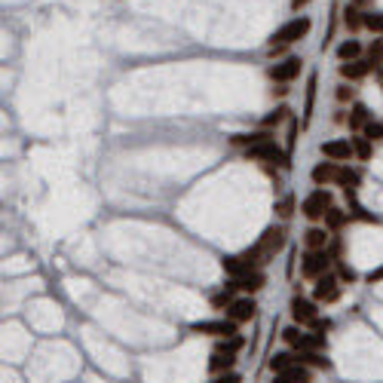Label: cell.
Wrapping results in <instances>:
<instances>
[{"mask_svg": "<svg viewBox=\"0 0 383 383\" xmlns=\"http://www.w3.org/2000/svg\"><path fill=\"white\" fill-rule=\"evenodd\" d=\"M282 246H286V230H282V227H267V230L261 233V240H257L252 248H246L242 255H246L248 261H252L255 267L261 270L264 264H270V261H273L276 252H279Z\"/></svg>", "mask_w": 383, "mask_h": 383, "instance_id": "cell-1", "label": "cell"}, {"mask_svg": "<svg viewBox=\"0 0 383 383\" xmlns=\"http://www.w3.org/2000/svg\"><path fill=\"white\" fill-rule=\"evenodd\" d=\"M310 28H313V19L310 16H298L292 19V22H286L282 28L273 31V37H270V46H288V43H298L303 37L310 34Z\"/></svg>", "mask_w": 383, "mask_h": 383, "instance_id": "cell-2", "label": "cell"}, {"mask_svg": "<svg viewBox=\"0 0 383 383\" xmlns=\"http://www.w3.org/2000/svg\"><path fill=\"white\" fill-rule=\"evenodd\" d=\"M332 206H334L332 190L316 187L313 194L303 196V202H301V215L307 218V221H319V218H325V215H328V209H332Z\"/></svg>", "mask_w": 383, "mask_h": 383, "instance_id": "cell-3", "label": "cell"}, {"mask_svg": "<svg viewBox=\"0 0 383 383\" xmlns=\"http://www.w3.org/2000/svg\"><path fill=\"white\" fill-rule=\"evenodd\" d=\"M334 264V255L328 252V248H316V252H307L301 261V276L303 279H319V276H325L328 270H332Z\"/></svg>", "mask_w": 383, "mask_h": 383, "instance_id": "cell-4", "label": "cell"}, {"mask_svg": "<svg viewBox=\"0 0 383 383\" xmlns=\"http://www.w3.org/2000/svg\"><path fill=\"white\" fill-rule=\"evenodd\" d=\"M246 160H252V163H279L282 169L292 166V156H288L276 141H264V144H255V148H248L246 150Z\"/></svg>", "mask_w": 383, "mask_h": 383, "instance_id": "cell-5", "label": "cell"}, {"mask_svg": "<svg viewBox=\"0 0 383 383\" xmlns=\"http://www.w3.org/2000/svg\"><path fill=\"white\" fill-rule=\"evenodd\" d=\"M194 334H206V338H218V340H227L240 334V325L233 319H212V322H194L190 325Z\"/></svg>", "mask_w": 383, "mask_h": 383, "instance_id": "cell-6", "label": "cell"}, {"mask_svg": "<svg viewBox=\"0 0 383 383\" xmlns=\"http://www.w3.org/2000/svg\"><path fill=\"white\" fill-rule=\"evenodd\" d=\"M313 301L316 303H338L340 301V279H338V273H332V270H328L325 276H319V279H316Z\"/></svg>", "mask_w": 383, "mask_h": 383, "instance_id": "cell-7", "label": "cell"}, {"mask_svg": "<svg viewBox=\"0 0 383 383\" xmlns=\"http://www.w3.org/2000/svg\"><path fill=\"white\" fill-rule=\"evenodd\" d=\"M301 71H303V62L298 56H288L286 62H279V65H273V68H267V77L273 83H292V80H298L301 77Z\"/></svg>", "mask_w": 383, "mask_h": 383, "instance_id": "cell-8", "label": "cell"}, {"mask_svg": "<svg viewBox=\"0 0 383 383\" xmlns=\"http://www.w3.org/2000/svg\"><path fill=\"white\" fill-rule=\"evenodd\" d=\"M292 319L294 325L301 328H313V322L319 319V307H316V301H307V298H292Z\"/></svg>", "mask_w": 383, "mask_h": 383, "instance_id": "cell-9", "label": "cell"}, {"mask_svg": "<svg viewBox=\"0 0 383 383\" xmlns=\"http://www.w3.org/2000/svg\"><path fill=\"white\" fill-rule=\"evenodd\" d=\"M322 156L332 163H349L353 160V144H349V138H334V141H325L322 144Z\"/></svg>", "mask_w": 383, "mask_h": 383, "instance_id": "cell-10", "label": "cell"}, {"mask_svg": "<svg viewBox=\"0 0 383 383\" xmlns=\"http://www.w3.org/2000/svg\"><path fill=\"white\" fill-rule=\"evenodd\" d=\"M255 316H257V303H255V298H236V301L227 307V319H233L236 325H242V322H252Z\"/></svg>", "mask_w": 383, "mask_h": 383, "instance_id": "cell-11", "label": "cell"}, {"mask_svg": "<svg viewBox=\"0 0 383 383\" xmlns=\"http://www.w3.org/2000/svg\"><path fill=\"white\" fill-rule=\"evenodd\" d=\"M264 286H267V273H264V270H255V273L227 282V288H233V292H248V298H252L255 292H261Z\"/></svg>", "mask_w": 383, "mask_h": 383, "instance_id": "cell-12", "label": "cell"}, {"mask_svg": "<svg viewBox=\"0 0 383 383\" xmlns=\"http://www.w3.org/2000/svg\"><path fill=\"white\" fill-rule=\"evenodd\" d=\"M338 166L340 163H332V160L316 163V166L310 169V181H313L316 187H328V184H334V178H338Z\"/></svg>", "mask_w": 383, "mask_h": 383, "instance_id": "cell-13", "label": "cell"}, {"mask_svg": "<svg viewBox=\"0 0 383 383\" xmlns=\"http://www.w3.org/2000/svg\"><path fill=\"white\" fill-rule=\"evenodd\" d=\"M316 86H319V77L310 74L307 77V92H303V117H301V126L307 129L310 120H313V108H316Z\"/></svg>", "mask_w": 383, "mask_h": 383, "instance_id": "cell-14", "label": "cell"}, {"mask_svg": "<svg viewBox=\"0 0 383 383\" xmlns=\"http://www.w3.org/2000/svg\"><path fill=\"white\" fill-rule=\"evenodd\" d=\"M371 71H374V65L368 62V58H359V62L340 65V77H343V80H349V83H356V80H362V77H368Z\"/></svg>", "mask_w": 383, "mask_h": 383, "instance_id": "cell-15", "label": "cell"}, {"mask_svg": "<svg viewBox=\"0 0 383 383\" xmlns=\"http://www.w3.org/2000/svg\"><path fill=\"white\" fill-rule=\"evenodd\" d=\"M294 353H298V365L319 368V371H332V359H325L319 349H294Z\"/></svg>", "mask_w": 383, "mask_h": 383, "instance_id": "cell-16", "label": "cell"}, {"mask_svg": "<svg viewBox=\"0 0 383 383\" xmlns=\"http://www.w3.org/2000/svg\"><path fill=\"white\" fill-rule=\"evenodd\" d=\"M347 123H349V129H353V132L365 129L368 123H371V111H368V104H362V102H353V108H349V117H347Z\"/></svg>", "mask_w": 383, "mask_h": 383, "instance_id": "cell-17", "label": "cell"}, {"mask_svg": "<svg viewBox=\"0 0 383 383\" xmlns=\"http://www.w3.org/2000/svg\"><path fill=\"white\" fill-rule=\"evenodd\" d=\"M230 141L236 144V148H255V144H264V141H273V135H270V129H261V132H242V135H233Z\"/></svg>", "mask_w": 383, "mask_h": 383, "instance_id": "cell-18", "label": "cell"}, {"mask_svg": "<svg viewBox=\"0 0 383 383\" xmlns=\"http://www.w3.org/2000/svg\"><path fill=\"white\" fill-rule=\"evenodd\" d=\"M273 383H313V371H310L307 365H294V368H288V371L276 374Z\"/></svg>", "mask_w": 383, "mask_h": 383, "instance_id": "cell-19", "label": "cell"}, {"mask_svg": "<svg viewBox=\"0 0 383 383\" xmlns=\"http://www.w3.org/2000/svg\"><path fill=\"white\" fill-rule=\"evenodd\" d=\"M343 196H347V202H349V215H353V218H359V221H365V224H380V218H374L371 212H365V206L359 202L356 190H343Z\"/></svg>", "mask_w": 383, "mask_h": 383, "instance_id": "cell-20", "label": "cell"}, {"mask_svg": "<svg viewBox=\"0 0 383 383\" xmlns=\"http://www.w3.org/2000/svg\"><path fill=\"white\" fill-rule=\"evenodd\" d=\"M328 230L325 227H310L307 233H303V246H307V252H316V248H328Z\"/></svg>", "mask_w": 383, "mask_h": 383, "instance_id": "cell-21", "label": "cell"}, {"mask_svg": "<svg viewBox=\"0 0 383 383\" xmlns=\"http://www.w3.org/2000/svg\"><path fill=\"white\" fill-rule=\"evenodd\" d=\"M334 184H338V187H343V190H356L362 184V175L356 169H349L347 163H340L338 166V178H334Z\"/></svg>", "mask_w": 383, "mask_h": 383, "instance_id": "cell-22", "label": "cell"}, {"mask_svg": "<svg viewBox=\"0 0 383 383\" xmlns=\"http://www.w3.org/2000/svg\"><path fill=\"white\" fill-rule=\"evenodd\" d=\"M236 368V356L230 353H212V359H209V371L212 374H230Z\"/></svg>", "mask_w": 383, "mask_h": 383, "instance_id": "cell-23", "label": "cell"}, {"mask_svg": "<svg viewBox=\"0 0 383 383\" xmlns=\"http://www.w3.org/2000/svg\"><path fill=\"white\" fill-rule=\"evenodd\" d=\"M343 25H347V28L356 34L359 28H365V12H362L356 3H347V6H343Z\"/></svg>", "mask_w": 383, "mask_h": 383, "instance_id": "cell-24", "label": "cell"}, {"mask_svg": "<svg viewBox=\"0 0 383 383\" xmlns=\"http://www.w3.org/2000/svg\"><path fill=\"white\" fill-rule=\"evenodd\" d=\"M294 365H298V353H288V349H282V353H276L273 359H270V371L273 374H282Z\"/></svg>", "mask_w": 383, "mask_h": 383, "instance_id": "cell-25", "label": "cell"}, {"mask_svg": "<svg viewBox=\"0 0 383 383\" xmlns=\"http://www.w3.org/2000/svg\"><path fill=\"white\" fill-rule=\"evenodd\" d=\"M362 52H365V49H362L359 40H343V43L338 46V58H340L343 65H347V62H359Z\"/></svg>", "mask_w": 383, "mask_h": 383, "instance_id": "cell-26", "label": "cell"}, {"mask_svg": "<svg viewBox=\"0 0 383 383\" xmlns=\"http://www.w3.org/2000/svg\"><path fill=\"white\" fill-rule=\"evenodd\" d=\"M349 144H353V154L359 156L362 163H368V160H371V154H374V144L368 141L365 135H353V138H349Z\"/></svg>", "mask_w": 383, "mask_h": 383, "instance_id": "cell-27", "label": "cell"}, {"mask_svg": "<svg viewBox=\"0 0 383 383\" xmlns=\"http://www.w3.org/2000/svg\"><path fill=\"white\" fill-rule=\"evenodd\" d=\"M347 218H349V212H343V209L332 206V209H328V215H325V230H328V233H338L343 224H347Z\"/></svg>", "mask_w": 383, "mask_h": 383, "instance_id": "cell-28", "label": "cell"}, {"mask_svg": "<svg viewBox=\"0 0 383 383\" xmlns=\"http://www.w3.org/2000/svg\"><path fill=\"white\" fill-rule=\"evenodd\" d=\"M286 120H292V108H288V104H279V108H276L273 114L264 117L261 126H264V129H270V126H279V123H286Z\"/></svg>", "mask_w": 383, "mask_h": 383, "instance_id": "cell-29", "label": "cell"}, {"mask_svg": "<svg viewBox=\"0 0 383 383\" xmlns=\"http://www.w3.org/2000/svg\"><path fill=\"white\" fill-rule=\"evenodd\" d=\"M233 301H236V294H233V288H227V286H224L221 292H215L212 298H209V303H212L215 310H227Z\"/></svg>", "mask_w": 383, "mask_h": 383, "instance_id": "cell-30", "label": "cell"}, {"mask_svg": "<svg viewBox=\"0 0 383 383\" xmlns=\"http://www.w3.org/2000/svg\"><path fill=\"white\" fill-rule=\"evenodd\" d=\"M282 340H286L292 349H301V347H303V332H301V325L282 328Z\"/></svg>", "mask_w": 383, "mask_h": 383, "instance_id": "cell-31", "label": "cell"}, {"mask_svg": "<svg viewBox=\"0 0 383 383\" xmlns=\"http://www.w3.org/2000/svg\"><path fill=\"white\" fill-rule=\"evenodd\" d=\"M242 334H236V338H227V340H218V347L212 349V353H230V356H236L242 349Z\"/></svg>", "mask_w": 383, "mask_h": 383, "instance_id": "cell-32", "label": "cell"}, {"mask_svg": "<svg viewBox=\"0 0 383 383\" xmlns=\"http://www.w3.org/2000/svg\"><path fill=\"white\" fill-rule=\"evenodd\" d=\"M368 62L374 65V71L383 68V37H378V40L368 46Z\"/></svg>", "mask_w": 383, "mask_h": 383, "instance_id": "cell-33", "label": "cell"}, {"mask_svg": "<svg viewBox=\"0 0 383 383\" xmlns=\"http://www.w3.org/2000/svg\"><path fill=\"white\" fill-rule=\"evenodd\" d=\"M276 215L282 218V221H288V218L294 215V196L288 194V196H282L279 202H276Z\"/></svg>", "mask_w": 383, "mask_h": 383, "instance_id": "cell-34", "label": "cell"}, {"mask_svg": "<svg viewBox=\"0 0 383 383\" xmlns=\"http://www.w3.org/2000/svg\"><path fill=\"white\" fill-rule=\"evenodd\" d=\"M365 28L383 37V12H365Z\"/></svg>", "mask_w": 383, "mask_h": 383, "instance_id": "cell-35", "label": "cell"}, {"mask_svg": "<svg viewBox=\"0 0 383 383\" xmlns=\"http://www.w3.org/2000/svg\"><path fill=\"white\" fill-rule=\"evenodd\" d=\"M298 132H301V123L292 117V120H288V144H286V154H288V156L294 154V144H298Z\"/></svg>", "mask_w": 383, "mask_h": 383, "instance_id": "cell-36", "label": "cell"}, {"mask_svg": "<svg viewBox=\"0 0 383 383\" xmlns=\"http://www.w3.org/2000/svg\"><path fill=\"white\" fill-rule=\"evenodd\" d=\"M362 135H365L371 144H374V141H383V123H374V120H371L365 129H362Z\"/></svg>", "mask_w": 383, "mask_h": 383, "instance_id": "cell-37", "label": "cell"}, {"mask_svg": "<svg viewBox=\"0 0 383 383\" xmlns=\"http://www.w3.org/2000/svg\"><path fill=\"white\" fill-rule=\"evenodd\" d=\"M338 279H340V286H343V282H349V286H353V282L359 279V276H356V270L349 267V264H343V261H338Z\"/></svg>", "mask_w": 383, "mask_h": 383, "instance_id": "cell-38", "label": "cell"}, {"mask_svg": "<svg viewBox=\"0 0 383 383\" xmlns=\"http://www.w3.org/2000/svg\"><path fill=\"white\" fill-rule=\"evenodd\" d=\"M334 98H338L340 104H347V102H353V98H356V92L349 89L347 83H340V86H338V92H334Z\"/></svg>", "mask_w": 383, "mask_h": 383, "instance_id": "cell-39", "label": "cell"}, {"mask_svg": "<svg viewBox=\"0 0 383 383\" xmlns=\"http://www.w3.org/2000/svg\"><path fill=\"white\" fill-rule=\"evenodd\" d=\"M212 383H242V378H240L236 371H230V374H218Z\"/></svg>", "mask_w": 383, "mask_h": 383, "instance_id": "cell-40", "label": "cell"}, {"mask_svg": "<svg viewBox=\"0 0 383 383\" xmlns=\"http://www.w3.org/2000/svg\"><path fill=\"white\" fill-rule=\"evenodd\" d=\"M313 332H316V334L332 332V319H316V322H313Z\"/></svg>", "mask_w": 383, "mask_h": 383, "instance_id": "cell-41", "label": "cell"}, {"mask_svg": "<svg viewBox=\"0 0 383 383\" xmlns=\"http://www.w3.org/2000/svg\"><path fill=\"white\" fill-rule=\"evenodd\" d=\"M365 282H368V286H374V282H383V267H378V270H371V273L365 276Z\"/></svg>", "mask_w": 383, "mask_h": 383, "instance_id": "cell-42", "label": "cell"}, {"mask_svg": "<svg viewBox=\"0 0 383 383\" xmlns=\"http://www.w3.org/2000/svg\"><path fill=\"white\" fill-rule=\"evenodd\" d=\"M273 95H288V86H286V83H279V86L273 89Z\"/></svg>", "mask_w": 383, "mask_h": 383, "instance_id": "cell-43", "label": "cell"}, {"mask_svg": "<svg viewBox=\"0 0 383 383\" xmlns=\"http://www.w3.org/2000/svg\"><path fill=\"white\" fill-rule=\"evenodd\" d=\"M307 3H310V0H292V10H294V12H298V10H301V6H307Z\"/></svg>", "mask_w": 383, "mask_h": 383, "instance_id": "cell-44", "label": "cell"}, {"mask_svg": "<svg viewBox=\"0 0 383 383\" xmlns=\"http://www.w3.org/2000/svg\"><path fill=\"white\" fill-rule=\"evenodd\" d=\"M374 77H378V83H380V89H383V68L374 71Z\"/></svg>", "mask_w": 383, "mask_h": 383, "instance_id": "cell-45", "label": "cell"}, {"mask_svg": "<svg viewBox=\"0 0 383 383\" xmlns=\"http://www.w3.org/2000/svg\"><path fill=\"white\" fill-rule=\"evenodd\" d=\"M349 3H356V6H362V3H368V0H349Z\"/></svg>", "mask_w": 383, "mask_h": 383, "instance_id": "cell-46", "label": "cell"}]
</instances>
